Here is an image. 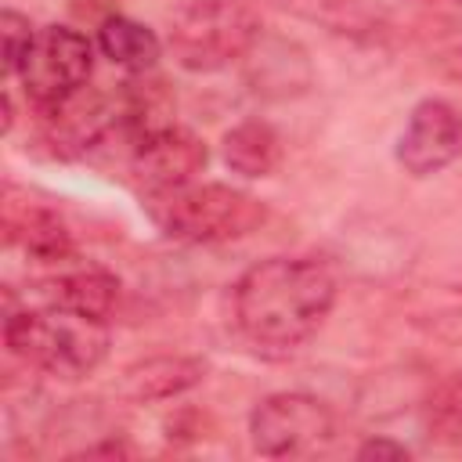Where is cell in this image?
Listing matches in <instances>:
<instances>
[{"mask_svg": "<svg viewBox=\"0 0 462 462\" xmlns=\"http://www.w3.org/2000/svg\"><path fill=\"white\" fill-rule=\"evenodd\" d=\"M336 278L310 256H271L253 263L231 289L238 336L256 350H296L328 318Z\"/></svg>", "mask_w": 462, "mask_h": 462, "instance_id": "6da1fadb", "label": "cell"}, {"mask_svg": "<svg viewBox=\"0 0 462 462\" xmlns=\"http://www.w3.org/2000/svg\"><path fill=\"white\" fill-rule=\"evenodd\" d=\"M4 343L25 365L58 375V379H83L108 357V321L87 318L65 307H36L14 310L4 321Z\"/></svg>", "mask_w": 462, "mask_h": 462, "instance_id": "7a4b0ae2", "label": "cell"}, {"mask_svg": "<svg viewBox=\"0 0 462 462\" xmlns=\"http://www.w3.org/2000/svg\"><path fill=\"white\" fill-rule=\"evenodd\" d=\"M144 213L166 238L195 242V245L245 238L267 217L256 195L231 184H217V180L209 184L191 180L170 191L144 195Z\"/></svg>", "mask_w": 462, "mask_h": 462, "instance_id": "3957f363", "label": "cell"}, {"mask_svg": "<svg viewBox=\"0 0 462 462\" xmlns=\"http://www.w3.org/2000/svg\"><path fill=\"white\" fill-rule=\"evenodd\" d=\"M260 40V18L238 0H188L173 11L166 43L180 69L220 72Z\"/></svg>", "mask_w": 462, "mask_h": 462, "instance_id": "277c9868", "label": "cell"}, {"mask_svg": "<svg viewBox=\"0 0 462 462\" xmlns=\"http://www.w3.org/2000/svg\"><path fill=\"white\" fill-rule=\"evenodd\" d=\"M249 440L267 458H314L336 440V419L310 393H271L249 415Z\"/></svg>", "mask_w": 462, "mask_h": 462, "instance_id": "5b68a950", "label": "cell"}, {"mask_svg": "<svg viewBox=\"0 0 462 462\" xmlns=\"http://www.w3.org/2000/svg\"><path fill=\"white\" fill-rule=\"evenodd\" d=\"M94 69L90 40L72 25H43L22 58L18 83L36 112H47L87 87Z\"/></svg>", "mask_w": 462, "mask_h": 462, "instance_id": "8992f818", "label": "cell"}, {"mask_svg": "<svg viewBox=\"0 0 462 462\" xmlns=\"http://www.w3.org/2000/svg\"><path fill=\"white\" fill-rule=\"evenodd\" d=\"M455 159H462V112L444 97L419 101L397 137V162L411 177H433Z\"/></svg>", "mask_w": 462, "mask_h": 462, "instance_id": "52a82bcc", "label": "cell"}, {"mask_svg": "<svg viewBox=\"0 0 462 462\" xmlns=\"http://www.w3.org/2000/svg\"><path fill=\"white\" fill-rule=\"evenodd\" d=\"M206 159H209V152H206L202 137L191 134L188 126L170 123V126L141 137L130 148V177L137 180V188L144 195H155V191L191 184L202 173Z\"/></svg>", "mask_w": 462, "mask_h": 462, "instance_id": "ba28073f", "label": "cell"}, {"mask_svg": "<svg viewBox=\"0 0 462 462\" xmlns=\"http://www.w3.org/2000/svg\"><path fill=\"white\" fill-rule=\"evenodd\" d=\"M43 116V137L61 155H79L94 144H101L116 130V90H76L61 105L40 112Z\"/></svg>", "mask_w": 462, "mask_h": 462, "instance_id": "9c48e42d", "label": "cell"}, {"mask_svg": "<svg viewBox=\"0 0 462 462\" xmlns=\"http://www.w3.org/2000/svg\"><path fill=\"white\" fill-rule=\"evenodd\" d=\"M206 379V361L202 357H184V354H159L130 365L119 375V397L134 404H152V401H170L180 397L184 390L199 386Z\"/></svg>", "mask_w": 462, "mask_h": 462, "instance_id": "30bf717a", "label": "cell"}, {"mask_svg": "<svg viewBox=\"0 0 462 462\" xmlns=\"http://www.w3.org/2000/svg\"><path fill=\"white\" fill-rule=\"evenodd\" d=\"M43 296L54 307L108 321V314L119 303V278L105 267H76V271H65L43 282Z\"/></svg>", "mask_w": 462, "mask_h": 462, "instance_id": "8fae6325", "label": "cell"}, {"mask_svg": "<svg viewBox=\"0 0 462 462\" xmlns=\"http://www.w3.org/2000/svg\"><path fill=\"white\" fill-rule=\"evenodd\" d=\"M220 155H224V166L238 177H249V180H260V177H271L282 162V137L271 123L263 119H245L238 126H231L220 141Z\"/></svg>", "mask_w": 462, "mask_h": 462, "instance_id": "7c38bea8", "label": "cell"}, {"mask_svg": "<svg viewBox=\"0 0 462 462\" xmlns=\"http://www.w3.org/2000/svg\"><path fill=\"white\" fill-rule=\"evenodd\" d=\"M7 238L25 249L36 263H65L72 256V231L65 220L43 206H25L7 217Z\"/></svg>", "mask_w": 462, "mask_h": 462, "instance_id": "4fadbf2b", "label": "cell"}, {"mask_svg": "<svg viewBox=\"0 0 462 462\" xmlns=\"http://www.w3.org/2000/svg\"><path fill=\"white\" fill-rule=\"evenodd\" d=\"M97 47L112 65H119L126 72H152L159 61V51H162L159 36L126 14H108L101 22Z\"/></svg>", "mask_w": 462, "mask_h": 462, "instance_id": "5bb4252c", "label": "cell"}, {"mask_svg": "<svg viewBox=\"0 0 462 462\" xmlns=\"http://www.w3.org/2000/svg\"><path fill=\"white\" fill-rule=\"evenodd\" d=\"M426 422L444 440H462V372L444 379L426 404Z\"/></svg>", "mask_w": 462, "mask_h": 462, "instance_id": "9a60e30c", "label": "cell"}, {"mask_svg": "<svg viewBox=\"0 0 462 462\" xmlns=\"http://www.w3.org/2000/svg\"><path fill=\"white\" fill-rule=\"evenodd\" d=\"M32 36H36L32 22H29L22 11H14V7H4V14H0V40H4V76H18V69H22V58H25V51L32 47Z\"/></svg>", "mask_w": 462, "mask_h": 462, "instance_id": "2e32d148", "label": "cell"}, {"mask_svg": "<svg viewBox=\"0 0 462 462\" xmlns=\"http://www.w3.org/2000/svg\"><path fill=\"white\" fill-rule=\"evenodd\" d=\"M357 458H361V462H401V458H411V451H408L401 440L368 437V440L357 448Z\"/></svg>", "mask_w": 462, "mask_h": 462, "instance_id": "e0dca14e", "label": "cell"}, {"mask_svg": "<svg viewBox=\"0 0 462 462\" xmlns=\"http://www.w3.org/2000/svg\"><path fill=\"white\" fill-rule=\"evenodd\" d=\"M130 455H134V448H130L126 440H101V444H94V448L76 451L72 458H130Z\"/></svg>", "mask_w": 462, "mask_h": 462, "instance_id": "ac0fdd59", "label": "cell"}, {"mask_svg": "<svg viewBox=\"0 0 462 462\" xmlns=\"http://www.w3.org/2000/svg\"><path fill=\"white\" fill-rule=\"evenodd\" d=\"M437 4H455V7H462V0H437Z\"/></svg>", "mask_w": 462, "mask_h": 462, "instance_id": "d6986e66", "label": "cell"}]
</instances>
